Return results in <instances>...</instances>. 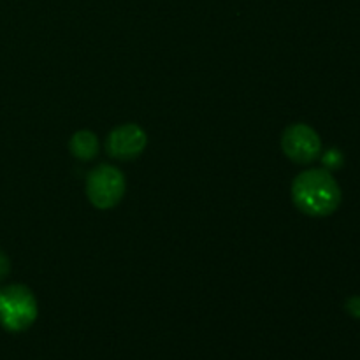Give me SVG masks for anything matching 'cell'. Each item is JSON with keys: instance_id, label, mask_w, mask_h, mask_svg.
<instances>
[{"instance_id": "1", "label": "cell", "mask_w": 360, "mask_h": 360, "mask_svg": "<svg viewBox=\"0 0 360 360\" xmlns=\"http://www.w3.org/2000/svg\"><path fill=\"white\" fill-rule=\"evenodd\" d=\"M295 207L309 217H329L340 207L341 188L327 169H308L292 183Z\"/></svg>"}, {"instance_id": "2", "label": "cell", "mask_w": 360, "mask_h": 360, "mask_svg": "<svg viewBox=\"0 0 360 360\" xmlns=\"http://www.w3.org/2000/svg\"><path fill=\"white\" fill-rule=\"evenodd\" d=\"M37 301L30 288L11 285L0 290V323L9 333H23L37 319Z\"/></svg>"}, {"instance_id": "3", "label": "cell", "mask_w": 360, "mask_h": 360, "mask_svg": "<svg viewBox=\"0 0 360 360\" xmlns=\"http://www.w3.org/2000/svg\"><path fill=\"white\" fill-rule=\"evenodd\" d=\"M86 195L98 210H111L125 195V176L118 167L98 165L88 174Z\"/></svg>"}, {"instance_id": "4", "label": "cell", "mask_w": 360, "mask_h": 360, "mask_svg": "<svg viewBox=\"0 0 360 360\" xmlns=\"http://www.w3.org/2000/svg\"><path fill=\"white\" fill-rule=\"evenodd\" d=\"M281 148L295 164H311L322 153V141L311 127L295 123L283 132Z\"/></svg>"}, {"instance_id": "5", "label": "cell", "mask_w": 360, "mask_h": 360, "mask_svg": "<svg viewBox=\"0 0 360 360\" xmlns=\"http://www.w3.org/2000/svg\"><path fill=\"white\" fill-rule=\"evenodd\" d=\"M148 137L141 127L134 123L118 127L108 137V153L118 160H132L144 151Z\"/></svg>"}, {"instance_id": "6", "label": "cell", "mask_w": 360, "mask_h": 360, "mask_svg": "<svg viewBox=\"0 0 360 360\" xmlns=\"http://www.w3.org/2000/svg\"><path fill=\"white\" fill-rule=\"evenodd\" d=\"M70 153L79 160H91L98 153V141L90 130H79L72 136L69 143Z\"/></svg>"}, {"instance_id": "7", "label": "cell", "mask_w": 360, "mask_h": 360, "mask_svg": "<svg viewBox=\"0 0 360 360\" xmlns=\"http://www.w3.org/2000/svg\"><path fill=\"white\" fill-rule=\"evenodd\" d=\"M322 162L323 165H326L327 171H330V169H340L343 167V155H341L340 150H329L326 151V155L322 157Z\"/></svg>"}, {"instance_id": "8", "label": "cell", "mask_w": 360, "mask_h": 360, "mask_svg": "<svg viewBox=\"0 0 360 360\" xmlns=\"http://www.w3.org/2000/svg\"><path fill=\"white\" fill-rule=\"evenodd\" d=\"M347 311L354 319H360V297H350L347 301Z\"/></svg>"}, {"instance_id": "9", "label": "cell", "mask_w": 360, "mask_h": 360, "mask_svg": "<svg viewBox=\"0 0 360 360\" xmlns=\"http://www.w3.org/2000/svg\"><path fill=\"white\" fill-rule=\"evenodd\" d=\"M9 267H11L9 259H7V257L0 252V280H2L4 276H7V273H9Z\"/></svg>"}]
</instances>
